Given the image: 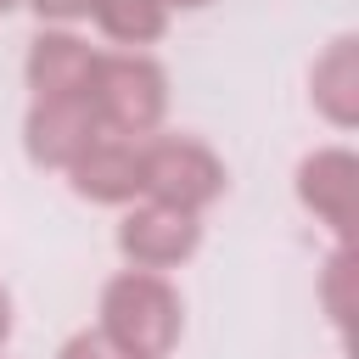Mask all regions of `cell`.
I'll return each instance as SVG.
<instances>
[{"mask_svg":"<svg viewBox=\"0 0 359 359\" xmlns=\"http://www.w3.org/2000/svg\"><path fill=\"white\" fill-rule=\"evenodd\" d=\"M67 359H123V353H101L95 342H73V348H67Z\"/></svg>","mask_w":359,"mask_h":359,"instance_id":"obj_1","label":"cell"},{"mask_svg":"<svg viewBox=\"0 0 359 359\" xmlns=\"http://www.w3.org/2000/svg\"><path fill=\"white\" fill-rule=\"evenodd\" d=\"M6 6H11V0H0V11H6Z\"/></svg>","mask_w":359,"mask_h":359,"instance_id":"obj_2","label":"cell"}]
</instances>
